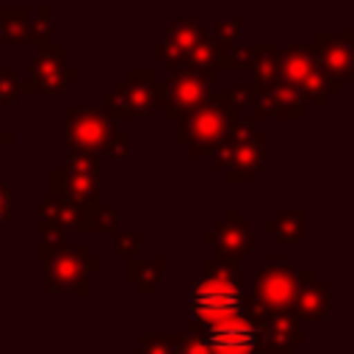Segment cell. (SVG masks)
<instances>
[{
	"instance_id": "obj_1",
	"label": "cell",
	"mask_w": 354,
	"mask_h": 354,
	"mask_svg": "<svg viewBox=\"0 0 354 354\" xmlns=\"http://www.w3.org/2000/svg\"><path fill=\"white\" fill-rule=\"evenodd\" d=\"M191 335L205 340L210 354H254L263 343V321L241 313H232L213 324H191Z\"/></svg>"
},
{
	"instance_id": "obj_2",
	"label": "cell",
	"mask_w": 354,
	"mask_h": 354,
	"mask_svg": "<svg viewBox=\"0 0 354 354\" xmlns=\"http://www.w3.org/2000/svg\"><path fill=\"white\" fill-rule=\"evenodd\" d=\"M188 301H191V313L199 324H213V321H221V318L243 310V293L232 277L207 274V279H202L199 285L191 288Z\"/></svg>"
},
{
	"instance_id": "obj_3",
	"label": "cell",
	"mask_w": 354,
	"mask_h": 354,
	"mask_svg": "<svg viewBox=\"0 0 354 354\" xmlns=\"http://www.w3.org/2000/svg\"><path fill=\"white\" fill-rule=\"evenodd\" d=\"M299 290V277L290 271L288 263H271L263 268L254 279V299L268 313H285L293 310V299Z\"/></svg>"
},
{
	"instance_id": "obj_4",
	"label": "cell",
	"mask_w": 354,
	"mask_h": 354,
	"mask_svg": "<svg viewBox=\"0 0 354 354\" xmlns=\"http://www.w3.org/2000/svg\"><path fill=\"white\" fill-rule=\"evenodd\" d=\"M301 326L299 315L293 310L285 313H268L263 321V354H290L296 346H301Z\"/></svg>"
},
{
	"instance_id": "obj_5",
	"label": "cell",
	"mask_w": 354,
	"mask_h": 354,
	"mask_svg": "<svg viewBox=\"0 0 354 354\" xmlns=\"http://www.w3.org/2000/svg\"><path fill=\"white\" fill-rule=\"evenodd\" d=\"M83 257L77 252H61L53 254L47 260V282L58 290H75V293H86V277H83Z\"/></svg>"
},
{
	"instance_id": "obj_6",
	"label": "cell",
	"mask_w": 354,
	"mask_h": 354,
	"mask_svg": "<svg viewBox=\"0 0 354 354\" xmlns=\"http://www.w3.org/2000/svg\"><path fill=\"white\" fill-rule=\"evenodd\" d=\"M326 307H329V299H326V285H299L296 290V299H293V310L296 315L301 318H321L326 315Z\"/></svg>"
},
{
	"instance_id": "obj_7",
	"label": "cell",
	"mask_w": 354,
	"mask_h": 354,
	"mask_svg": "<svg viewBox=\"0 0 354 354\" xmlns=\"http://www.w3.org/2000/svg\"><path fill=\"white\" fill-rule=\"evenodd\" d=\"M183 337L185 335H152V332H144L141 335V354H171Z\"/></svg>"
},
{
	"instance_id": "obj_8",
	"label": "cell",
	"mask_w": 354,
	"mask_h": 354,
	"mask_svg": "<svg viewBox=\"0 0 354 354\" xmlns=\"http://www.w3.org/2000/svg\"><path fill=\"white\" fill-rule=\"evenodd\" d=\"M183 354H210V348L196 335H185L183 337Z\"/></svg>"
},
{
	"instance_id": "obj_9",
	"label": "cell",
	"mask_w": 354,
	"mask_h": 354,
	"mask_svg": "<svg viewBox=\"0 0 354 354\" xmlns=\"http://www.w3.org/2000/svg\"><path fill=\"white\" fill-rule=\"evenodd\" d=\"M171 354H183V340H180V343H177V348H174V351H171Z\"/></svg>"
},
{
	"instance_id": "obj_10",
	"label": "cell",
	"mask_w": 354,
	"mask_h": 354,
	"mask_svg": "<svg viewBox=\"0 0 354 354\" xmlns=\"http://www.w3.org/2000/svg\"><path fill=\"white\" fill-rule=\"evenodd\" d=\"M254 354H263V348H260V351H254Z\"/></svg>"
}]
</instances>
